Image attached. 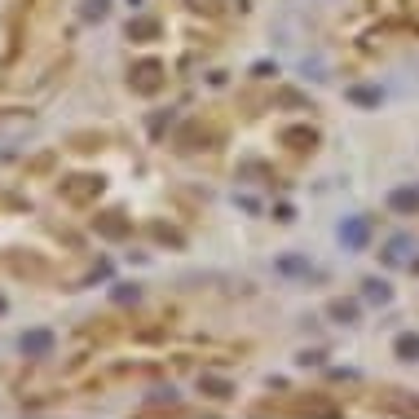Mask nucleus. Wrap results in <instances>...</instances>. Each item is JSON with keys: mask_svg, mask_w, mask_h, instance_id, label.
Wrapping results in <instances>:
<instances>
[{"mask_svg": "<svg viewBox=\"0 0 419 419\" xmlns=\"http://www.w3.org/2000/svg\"><path fill=\"white\" fill-rule=\"evenodd\" d=\"M54 331H49V327H36V331H27L23 335V340H18V349H23V354L27 358H49V354H54Z\"/></svg>", "mask_w": 419, "mask_h": 419, "instance_id": "f257e3e1", "label": "nucleus"}, {"mask_svg": "<svg viewBox=\"0 0 419 419\" xmlns=\"http://www.w3.org/2000/svg\"><path fill=\"white\" fill-rule=\"evenodd\" d=\"M71 181H75V186H62V194H66V199H75V204L102 190V177H71Z\"/></svg>", "mask_w": 419, "mask_h": 419, "instance_id": "f03ea898", "label": "nucleus"}, {"mask_svg": "<svg viewBox=\"0 0 419 419\" xmlns=\"http://www.w3.org/2000/svg\"><path fill=\"white\" fill-rule=\"evenodd\" d=\"M132 84H137L142 93H155V89H159V66H155V62H142L137 71H132Z\"/></svg>", "mask_w": 419, "mask_h": 419, "instance_id": "7ed1b4c3", "label": "nucleus"}, {"mask_svg": "<svg viewBox=\"0 0 419 419\" xmlns=\"http://www.w3.org/2000/svg\"><path fill=\"white\" fill-rule=\"evenodd\" d=\"M97 230H102L106 239H124V234H128V221H124V212H106L102 221H97Z\"/></svg>", "mask_w": 419, "mask_h": 419, "instance_id": "20e7f679", "label": "nucleus"}, {"mask_svg": "<svg viewBox=\"0 0 419 419\" xmlns=\"http://www.w3.org/2000/svg\"><path fill=\"white\" fill-rule=\"evenodd\" d=\"M159 36V23L155 18H132L128 23V40H155Z\"/></svg>", "mask_w": 419, "mask_h": 419, "instance_id": "39448f33", "label": "nucleus"}, {"mask_svg": "<svg viewBox=\"0 0 419 419\" xmlns=\"http://www.w3.org/2000/svg\"><path fill=\"white\" fill-rule=\"evenodd\" d=\"M199 389H204L208 397H216V401H225V397H234V389H230V380H216V375H204V380H199Z\"/></svg>", "mask_w": 419, "mask_h": 419, "instance_id": "423d86ee", "label": "nucleus"}, {"mask_svg": "<svg viewBox=\"0 0 419 419\" xmlns=\"http://www.w3.org/2000/svg\"><path fill=\"white\" fill-rule=\"evenodd\" d=\"M340 239H344L349 247H362V243H366V221H344V225H340Z\"/></svg>", "mask_w": 419, "mask_h": 419, "instance_id": "0eeeda50", "label": "nucleus"}, {"mask_svg": "<svg viewBox=\"0 0 419 419\" xmlns=\"http://www.w3.org/2000/svg\"><path fill=\"white\" fill-rule=\"evenodd\" d=\"M106 9H111V0H84V18H89V23H102L106 18Z\"/></svg>", "mask_w": 419, "mask_h": 419, "instance_id": "6e6552de", "label": "nucleus"}, {"mask_svg": "<svg viewBox=\"0 0 419 419\" xmlns=\"http://www.w3.org/2000/svg\"><path fill=\"white\" fill-rule=\"evenodd\" d=\"M278 270H282V274H309V261H305V256H282Z\"/></svg>", "mask_w": 419, "mask_h": 419, "instance_id": "1a4fd4ad", "label": "nucleus"}, {"mask_svg": "<svg viewBox=\"0 0 419 419\" xmlns=\"http://www.w3.org/2000/svg\"><path fill=\"white\" fill-rule=\"evenodd\" d=\"M331 318H344V323H354V318H358V305H354V300H335V305H331Z\"/></svg>", "mask_w": 419, "mask_h": 419, "instance_id": "9d476101", "label": "nucleus"}, {"mask_svg": "<svg viewBox=\"0 0 419 419\" xmlns=\"http://www.w3.org/2000/svg\"><path fill=\"white\" fill-rule=\"evenodd\" d=\"M397 354H401V358H419V335H401V340H397Z\"/></svg>", "mask_w": 419, "mask_h": 419, "instance_id": "9b49d317", "label": "nucleus"}, {"mask_svg": "<svg viewBox=\"0 0 419 419\" xmlns=\"http://www.w3.org/2000/svg\"><path fill=\"white\" fill-rule=\"evenodd\" d=\"M349 97H354V102H362V106H375V102H380L375 89H349Z\"/></svg>", "mask_w": 419, "mask_h": 419, "instance_id": "f8f14e48", "label": "nucleus"}, {"mask_svg": "<svg viewBox=\"0 0 419 419\" xmlns=\"http://www.w3.org/2000/svg\"><path fill=\"white\" fill-rule=\"evenodd\" d=\"M393 208H419V194H411V190H397V194H393Z\"/></svg>", "mask_w": 419, "mask_h": 419, "instance_id": "ddd939ff", "label": "nucleus"}, {"mask_svg": "<svg viewBox=\"0 0 419 419\" xmlns=\"http://www.w3.org/2000/svg\"><path fill=\"white\" fill-rule=\"evenodd\" d=\"M366 296H371V300H389V292H384L380 282H366Z\"/></svg>", "mask_w": 419, "mask_h": 419, "instance_id": "4468645a", "label": "nucleus"}, {"mask_svg": "<svg viewBox=\"0 0 419 419\" xmlns=\"http://www.w3.org/2000/svg\"><path fill=\"white\" fill-rule=\"evenodd\" d=\"M115 300H137V287H115Z\"/></svg>", "mask_w": 419, "mask_h": 419, "instance_id": "2eb2a0df", "label": "nucleus"}, {"mask_svg": "<svg viewBox=\"0 0 419 419\" xmlns=\"http://www.w3.org/2000/svg\"><path fill=\"white\" fill-rule=\"evenodd\" d=\"M5 309H9V300H5V296H0V313H5Z\"/></svg>", "mask_w": 419, "mask_h": 419, "instance_id": "dca6fc26", "label": "nucleus"}]
</instances>
